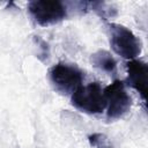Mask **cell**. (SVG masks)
I'll use <instances>...</instances> for the list:
<instances>
[{"label":"cell","instance_id":"cell-6","mask_svg":"<svg viewBox=\"0 0 148 148\" xmlns=\"http://www.w3.org/2000/svg\"><path fill=\"white\" fill-rule=\"evenodd\" d=\"M127 67V82L135 89L143 101L147 98L148 92V67L147 64L141 60H128L126 64Z\"/></svg>","mask_w":148,"mask_h":148},{"label":"cell","instance_id":"cell-7","mask_svg":"<svg viewBox=\"0 0 148 148\" xmlns=\"http://www.w3.org/2000/svg\"><path fill=\"white\" fill-rule=\"evenodd\" d=\"M91 62L95 67H97L98 69L109 73V74H113L117 71V61L116 59L112 57V54L105 50H98L97 52L91 54Z\"/></svg>","mask_w":148,"mask_h":148},{"label":"cell","instance_id":"cell-9","mask_svg":"<svg viewBox=\"0 0 148 148\" xmlns=\"http://www.w3.org/2000/svg\"><path fill=\"white\" fill-rule=\"evenodd\" d=\"M34 42H35V44H36L37 47H38L37 58H38L40 61L47 60V58H49V56H50V46H49V44H47L44 39H42L40 37H38V36H35V37H34Z\"/></svg>","mask_w":148,"mask_h":148},{"label":"cell","instance_id":"cell-4","mask_svg":"<svg viewBox=\"0 0 148 148\" xmlns=\"http://www.w3.org/2000/svg\"><path fill=\"white\" fill-rule=\"evenodd\" d=\"M28 12L34 21L42 27L56 24L67 16V8L59 0H35L28 3Z\"/></svg>","mask_w":148,"mask_h":148},{"label":"cell","instance_id":"cell-5","mask_svg":"<svg viewBox=\"0 0 148 148\" xmlns=\"http://www.w3.org/2000/svg\"><path fill=\"white\" fill-rule=\"evenodd\" d=\"M108 106V118L119 119L124 117L132 106V98L125 90V84L120 80L113 81L103 89Z\"/></svg>","mask_w":148,"mask_h":148},{"label":"cell","instance_id":"cell-8","mask_svg":"<svg viewBox=\"0 0 148 148\" xmlns=\"http://www.w3.org/2000/svg\"><path fill=\"white\" fill-rule=\"evenodd\" d=\"M88 141L90 146L95 148H113V146L110 143L108 136L103 133H92L88 136Z\"/></svg>","mask_w":148,"mask_h":148},{"label":"cell","instance_id":"cell-2","mask_svg":"<svg viewBox=\"0 0 148 148\" xmlns=\"http://www.w3.org/2000/svg\"><path fill=\"white\" fill-rule=\"evenodd\" d=\"M108 28L111 47L118 56L133 60L141 53V42L128 28L119 23H109Z\"/></svg>","mask_w":148,"mask_h":148},{"label":"cell","instance_id":"cell-1","mask_svg":"<svg viewBox=\"0 0 148 148\" xmlns=\"http://www.w3.org/2000/svg\"><path fill=\"white\" fill-rule=\"evenodd\" d=\"M71 102L75 109L89 114L101 113L106 108L104 92L98 82L79 87L71 95Z\"/></svg>","mask_w":148,"mask_h":148},{"label":"cell","instance_id":"cell-3","mask_svg":"<svg viewBox=\"0 0 148 148\" xmlns=\"http://www.w3.org/2000/svg\"><path fill=\"white\" fill-rule=\"evenodd\" d=\"M49 74L53 88L62 95H72L79 87L82 86L84 79L80 68L66 62H58L52 66Z\"/></svg>","mask_w":148,"mask_h":148}]
</instances>
